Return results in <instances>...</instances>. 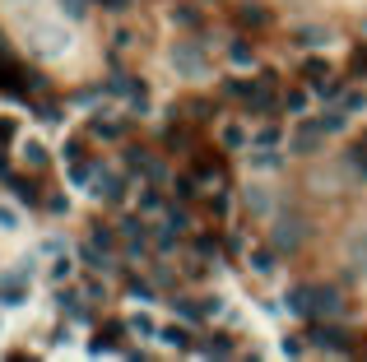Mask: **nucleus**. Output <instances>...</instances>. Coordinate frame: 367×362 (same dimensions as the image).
<instances>
[{"mask_svg":"<svg viewBox=\"0 0 367 362\" xmlns=\"http://www.w3.org/2000/svg\"><path fill=\"white\" fill-rule=\"evenodd\" d=\"M172 66H177V75H210L205 52L195 42H177V47H172Z\"/></svg>","mask_w":367,"mask_h":362,"instance_id":"f257e3e1","label":"nucleus"},{"mask_svg":"<svg viewBox=\"0 0 367 362\" xmlns=\"http://www.w3.org/2000/svg\"><path fill=\"white\" fill-rule=\"evenodd\" d=\"M126 330L140 334V339H158V320L149 316V311H131V316H126Z\"/></svg>","mask_w":367,"mask_h":362,"instance_id":"f03ea898","label":"nucleus"},{"mask_svg":"<svg viewBox=\"0 0 367 362\" xmlns=\"http://www.w3.org/2000/svg\"><path fill=\"white\" fill-rule=\"evenodd\" d=\"M228 56H233V66H237V70H256V52H251L242 37H233V42H228Z\"/></svg>","mask_w":367,"mask_h":362,"instance_id":"7ed1b4c3","label":"nucleus"},{"mask_svg":"<svg viewBox=\"0 0 367 362\" xmlns=\"http://www.w3.org/2000/svg\"><path fill=\"white\" fill-rule=\"evenodd\" d=\"M302 75H307V84H316V79H330L335 66H330V61H321V56H312V61L302 66Z\"/></svg>","mask_w":367,"mask_h":362,"instance_id":"20e7f679","label":"nucleus"},{"mask_svg":"<svg viewBox=\"0 0 367 362\" xmlns=\"http://www.w3.org/2000/svg\"><path fill=\"white\" fill-rule=\"evenodd\" d=\"M70 274H75V260H70V255H56L52 270H47V279H52V284H66Z\"/></svg>","mask_w":367,"mask_h":362,"instance_id":"39448f33","label":"nucleus"},{"mask_svg":"<svg viewBox=\"0 0 367 362\" xmlns=\"http://www.w3.org/2000/svg\"><path fill=\"white\" fill-rule=\"evenodd\" d=\"M47 158H52V154H47L42 140H28V144H23V163H28V167H42Z\"/></svg>","mask_w":367,"mask_h":362,"instance_id":"423d86ee","label":"nucleus"},{"mask_svg":"<svg viewBox=\"0 0 367 362\" xmlns=\"http://www.w3.org/2000/svg\"><path fill=\"white\" fill-rule=\"evenodd\" d=\"M19 135V121L14 116H0V140H14Z\"/></svg>","mask_w":367,"mask_h":362,"instance_id":"0eeeda50","label":"nucleus"},{"mask_svg":"<svg viewBox=\"0 0 367 362\" xmlns=\"http://www.w3.org/2000/svg\"><path fill=\"white\" fill-rule=\"evenodd\" d=\"M0 228H19V214H14V209H5V205H0Z\"/></svg>","mask_w":367,"mask_h":362,"instance_id":"6e6552de","label":"nucleus"},{"mask_svg":"<svg viewBox=\"0 0 367 362\" xmlns=\"http://www.w3.org/2000/svg\"><path fill=\"white\" fill-rule=\"evenodd\" d=\"M47 209H52V214H66L70 200H66V195H52V200H47Z\"/></svg>","mask_w":367,"mask_h":362,"instance_id":"1a4fd4ad","label":"nucleus"},{"mask_svg":"<svg viewBox=\"0 0 367 362\" xmlns=\"http://www.w3.org/2000/svg\"><path fill=\"white\" fill-rule=\"evenodd\" d=\"M102 5H107L112 14H121V10H131V0H102Z\"/></svg>","mask_w":367,"mask_h":362,"instance_id":"9d476101","label":"nucleus"}]
</instances>
